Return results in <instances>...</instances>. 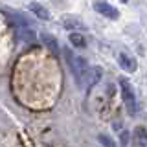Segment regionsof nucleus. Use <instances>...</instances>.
I'll return each instance as SVG.
<instances>
[{"label": "nucleus", "mask_w": 147, "mask_h": 147, "mask_svg": "<svg viewBox=\"0 0 147 147\" xmlns=\"http://www.w3.org/2000/svg\"><path fill=\"white\" fill-rule=\"evenodd\" d=\"M70 42L74 46H77V48H85L86 46V40L85 37H83L81 33H77V31H74V33H70Z\"/></svg>", "instance_id": "obj_10"}, {"label": "nucleus", "mask_w": 147, "mask_h": 147, "mask_svg": "<svg viewBox=\"0 0 147 147\" xmlns=\"http://www.w3.org/2000/svg\"><path fill=\"white\" fill-rule=\"evenodd\" d=\"M64 53H66L68 64H70V68H72V74H74V77H76L77 85H81V83H83V77H85L86 70H88V64H86L85 57H76V55L70 53V50H66Z\"/></svg>", "instance_id": "obj_1"}, {"label": "nucleus", "mask_w": 147, "mask_h": 147, "mask_svg": "<svg viewBox=\"0 0 147 147\" xmlns=\"http://www.w3.org/2000/svg\"><path fill=\"white\" fill-rule=\"evenodd\" d=\"M18 37H20L22 40H26V42H31V40L35 39V33L31 30H26V28H20L18 30Z\"/></svg>", "instance_id": "obj_11"}, {"label": "nucleus", "mask_w": 147, "mask_h": 147, "mask_svg": "<svg viewBox=\"0 0 147 147\" xmlns=\"http://www.w3.org/2000/svg\"><path fill=\"white\" fill-rule=\"evenodd\" d=\"M118 64H119V66H121L125 72H136V68H138L136 61L131 57V55H127V53H119V55H118Z\"/></svg>", "instance_id": "obj_5"}, {"label": "nucleus", "mask_w": 147, "mask_h": 147, "mask_svg": "<svg viewBox=\"0 0 147 147\" xmlns=\"http://www.w3.org/2000/svg\"><path fill=\"white\" fill-rule=\"evenodd\" d=\"M101 79V68L99 66H94V68H88L85 74V77H83V83L81 86H86V88H92V86L96 85Z\"/></svg>", "instance_id": "obj_3"}, {"label": "nucleus", "mask_w": 147, "mask_h": 147, "mask_svg": "<svg viewBox=\"0 0 147 147\" xmlns=\"http://www.w3.org/2000/svg\"><path fill=\"white\" fill-rule=\"evenodd\" d=\"M119 2H123V4H125V2H129V0H119Z\"/></svg>", "instance_id": "obj_14"}, {"label": "nucleus", "mask_w": 147, "mask_h": 147, "mask_svg": "<svg viewBox=\"0 0 147 147\" xmlns=\"http://www.w3.org/2000/svg\"><path fill=\"white\" fill-rule=\"evenodd\" d=\"M63 24L64 28H68V30H72V31H76V30H83V22L81 20H77L76 17H64V20H63Z\"/></svg>", "instance_id": "obj_9"}, {"label": "nucleus", "mask_w": 147, "mask_h": 147, "mask_svg": "<svg viewBox=\"0 0 147 147\" xmlns=\"http://www.w3.org/2000/svg\"><path fill=\"white\" fill-rule=\"evenodd\" d=\"M28 7H30V11L33 13L35 17H39L40 20H50V13H48V9H46V7H42L40 4H37V2H31Z\"/></svg>", "instance_id": "obj_6"}, {"label": "nucleus", "mask_w": 147, "mask_h": 147, "mask_svg": "<svg viewBox=\"0 0 147 147\" xmlns=\"http://www.w3.org/2000/svg\"><path fill=\"white\" fill-rule=\"evenodd\" d=\"M98 140H99V144L103 145V147H116L114 140H112L110 136H107V134H99V136H98Z\"/></svg>", "instance_id": "obj_12"}, {"label": "nucleus", "mask_w": 147, "mask_h": 147, "mask_svg": "<svg viewBox=\"0 0 147 147\" xmlns=\"http://www.w3.org/2000/svg\"><path fill=\"white\" fill-rule=\"evenodd\" d=\"M40 40H42V42L48 46L52 52H55V53L59 52V42L55 40V37H52L50 33H40Z\"/></svg>", "instance_id": "obj_8"}, {"label": "nucleus", "mask_w": 147, "mask_h": 147, "mask_svg": "<svg viewBox=\"0 0 147 147\" xmlns=\"http://www.w3.org/2000/svg\"><path fill=\"white\" fill-rule=\"evenodd\" d=\"M94 9L98 13H101L103 17H109V18H118V9L112 7L109 2H101V0H98V2H94Z\"/></svg>", "instance_id": "obj_4"}, {"label": "nucleus", "mask_w": 147, "mask_h": 147, "mask_svg": "<svg viewBox=\"0 0 147 147\" xmlns=\"http://www.w3.org/2000/svg\"><path fill=\"white\" fill-rule=\"evenodd\" d=\"M134 144L136 147H147V131L144 127L134 129Z\"/></svg>", "instance_id": "obj_7"}, {"label": "nucleus", "mask_w": 147, "mask_h": 147, "mask_svg": "<svg viewBox=\"0 0 147 147\" xmlns=\"http://www.w3.org/2000/svg\"><path fill=\"white\" fill-rule=\"evenodd\" d=\"M127 140H129V132H121V145H127Z\"/></svg>", "instance_id": "obj_13"}, {"label": "nucleus", "mask_w": 147, "mask_h": 147, "mask_svg": "<svg viewBox=\"0 0 147 147\" xmlns=\"http://www.w3.org/2000/svg\"><path fill=\"white\" fill-rule=\"evenodd\" d=\"M119 86H121V98H123V103H125V107H127V112L134 114L138 107H136V96H134L132 86L129 85V81H125V79L119 81Z\"/></svg>", "instance_id": "obj_2"}]
</instances>
